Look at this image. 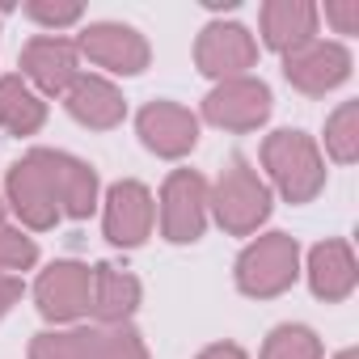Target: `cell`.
<instances>
[{
  "label": "cell",
  "mask_w": 359,
  "mask_h": 359,
  "mask_svg": "<svg viewBox=\"0 0 359 359\" xmlns=\"http://www.w3.org/2000/svg\"><path fill=\"white\" fill-rule=\"evenodd\" d=\"M140 127V140L144 148H152L156 156H187L195 144H199V118L187 110V106H177V102H148L135 118Z\"/></svg>",
  "instance_id": "4fadbf2b"
},
{
  "label": "cell",
  "mask_w": 359,
  "mask_h": 359,
  "mask_svg": "<svg viewBox=\"0 0 359 359\" xmlns=\"http://www.w3.org/2000/svg\"><path fill=\"white\" fill-rule=\"evenodd\" d=\"M22 300V279L18 275H0V317Z\"/></svg>",
  "instance_id": "4316f807"
},
{
  "label": "cell",
  "mask_w": 359,
  "mask_h": 359,
  "mask_svg": "<svg viewBox=\"0 0 359 359\" xmlns=\"http://www.w3.org/2000/svg\"><path fill=\"white\" fill-rule=\"evenodd\" d=\"M203 118L224 127V131H254L271 118V89L250 72L233 76V81H220L203 97Z\"/></svg>",
  "instance_id": "8992f818"
},
{
  "label": "cell",
  "mask_w": 359,
  "mask_h": 359,
  "mask_svg": "<svg viewBox=\"0 0 359 359\" xmlns=\"http://www.w3.org/2000/svg\"><path fill=\"white\" fill-rule=\"evenodd\" d=\"M208 212H212V191L203 182V173L173 169L161 187V233L173 245H191L203 237Z\"/></svg>",
  "instance_id": "277c9868"
},
{
  "label": "cell",
  "mask_w": 359,
  "mask_h": 359,
  "mask_svg": "<svg viewBox=\"0 0 359 359\" xmlns=\"http://www.w3.org/2000/svg\"><path fill=\"white\" fill-rule=\"evenodd\" d=\"M81 51L72 39L39 34L22 47V76L26 85H39L43 93H68V85L81 76Z\"/></svg>",
  "instance_id": "8fae6325"
},
{
  "label": "cell",
  "mask_w": 359,
  "mask_h": 359,
  "mask_svg": "<svg viewBox=\"0 0 359 359\" xmlns=\"http://www.w3.org/2000/svg\"><path fill=\"white\" fill-rule=\"evenodd\" d=\"M140 309V279L114 262L93 266V292H89V313L102 325H127L131 313Z\"/></svg>",
  "instance_id": "2e32d148"
},
{
  "label": "cell",
  "mask_w": 359,
  "mask_h": 359,
  "mask_svg": "<svg viewBox=\"0 0 359 359\" xmlns=\"http://www.w3.org/2000/svg\"><path fill=\"white\" fill-rule=\"evenodd\" d=\"M152 216H156V203H152V191L144 182H131V177H127V182H114L106 191L102 224H106V237L114 245H123V250L140 245L152 233Z\"/></svg>",
  "instance_id": "7c38bea8"
},
{
  "label": "cell",
  "mask_w": 359,
  "mask_h": 359,
  "mask_svg": "<svg viewBox=\"0 0 359 359\" xmlns=\"http://www.w3.org/2000/svg\"><path fill=\"white\" fill-rule=\"evenodd\" d=\"M212 212L233 237L258 233V224L271 216V187L258 177V169L245 156H233L229 169L220 173V182L212 191Z\"/></svg>",
  "instance_id": "7a4b0ae2"
},
{
  "label": "cell",
  "mask_w": 359,
  "mask_h": 359,
  "mask_svg": "<svg viewBox=\"0 0 359 359\" xmlns=\"http://www.w3.org/2000/svg\"><path fill=\"white\" fill-rule=\"evenodd\" d=\"M89 292H93V266H85V262H51L34 283V300H39V313L47 321L85 317Z\"/></svg>",
  "instance_id": "ba28073f"
},
{
  "label": "cell",
  "mask_w": 359,
  "mask_h": 359,
  "mask_svg": "<svg viewBox=\"0 0 359 359\" xmlns=\"http://www.w3.org/2000/svg\"><path fill=\"white\" fill-rule=\"evenodd\" d=\"M30 359H85V330H43V334H34Z\"/></svg>",
  "instance_id": "cb8c5ba5"
},
{
  "label": "cell",
  "mask_w": 359,
  "mask_h": 359,
  "mask_svg": "<svg viewBox=\"0 0 359 359\" xmlns=\"http://www.w3.org/2000/svg\"><path fill=\"white\" fill-rule=\"evenodd\" d=\"M262 165L271 173L275 191L287 203H309L325 187V161L321 148L304 131H271L262 144Z\"/></svg>",
  "instance_id": "6da1fadb"
},
{
  "label": "cell",
  "mask_w": 359,
  "mask_h": 359,
  "mask_svg": "<svg viewBox=\"0 0 359 359\" xmlns=\"http://www.w3.org/2000/svg\"><path fill=\"white\" fill-rule=\"evenodd\" d=\"M0 216H5V199H0Z\"/></svg>",
  "instance_id": "f546056e"
},
{
  "label": "cell",
  "mask_w": 359,
  "mask_h": 359,
  "mask_svg": "<svg viewBox=\"0 0 359 359\" xmlns=\"http://www.w3.org/2000/svg\"><path fill=\"white\" fill-rule=\"evenodd\" d=\"M85 359H148V346L131 325H97L85 330Z\"/></svg>",
  "instance_id": "ffe728a7"
},
{
  "label": "cell",
  "mask_w": 359,
  "mask_h": 359,
  "mask_svg": "<svg viewBox=\"0 0 359 359\" xmlns=\"http://www.w3.org/2000/svg\"><path fill=\"white\" fill-rule=\"evenodd\" d=\"M199 359H250L237 342H216V346H208V351H199Z\"/></svg>",
  "instance_id": "83f0119b"
},
{
  "label": "cell",
  "mask_w": 359,
  "mask_h": 359,
  "mask_svg": "<svg viewBox=\"0 0 359 359\" xmlns=\"http://www.w3.org/2000/svg\"><path fill=\"white\" fill-rule=\"evenodd\" d=\"M39 262V245L34 237H26L22 229L0 220V275H18V271H30Z\"/></svg>",
  "instance_id": "603a6c76"
},
{
  "label": "cell",
  "mask_w": 359,
  "mask_h": 359,
  "mask_svg": "<svg viewBox=\"0 0 359 359\" xmlns=\"http://www.w3.org/2000/svg\"><path fill=\"white\" fill-rule=\"evenodd\" d=\"M262 359H321V342L309 325H275Z\"/></svg>",
  "instance_id": "7402d4cb"
},
{
  "label": "cell",
  "mask_w": 359,
  "mask_h": 359,
  "mask_svg": "<svg viewBox=\"0 0 359 359\" xmlns=\"http://www.w3.org/2000/svg\"><path fill=\"white\" fill-rule=\"evenodd\" d=\"M300 275V245L287 233H266L237 258V287L254 300L283 296Z\"/></svg>",
  "instance_id": "3957f363"
},
{
  "label": "cell",
  "mask_w": 359,
  "mask_h": 359,
  "mask_svg": "<svg viewBox=\"0 0 359 359\" xmlns=\"http://www.w3.org/2000/svg\"><path fill=\"white\" fill-rule=\"evenodd\" d=\"M39 161L55 187V199H60V216H72V220H85L93 208H97V169L68 156V152H55V148H39Z\"/></svg>",
  "instance_id": "5bb4252c"
},
{
  "label": "cell",
  "mask_w": 359,
  "mask_h": 359,
  "mask_svg": "<svg viewBox=\"0 0 359 359\" xmlns=\"http://www.w3.org/2000/svg\"><path fill=\"white\" fill-rule=\"evenodd\" d=\"M43 123H47V102L22 76H0V127L9 135H34Z\"/></svg>",
  "instance_id": "d6986e66"
},
{
  "label": "cell",
  "mask_w": 359,
  "mask_h": 359,
  "mask_svg": "<svg viewBox=\"0 0 359 359\" xmlns=\"http://www.w3.org/2000/svg\"><path fill=\"white\" fill-rule=\"evenodd\" d=\"M334 359H359V355H355V351H342V355H334Z\"/></svg>",
  "instance_id": "f1b7e54d"
},
{
  "label": "cell",
  "mask_w": 359,
  "mask_h": 359,
  "mask_svg": "<svg viewBox=\"0 0 359 359\" xmlns=\"http://www.w3.org/2000/svg\"><path fill=\"white\" fill-rule=\"evenodd\" d=\"M64 97H68V114H72L76 123L93 127V131H110V127H118L123 114H127L123 93H118L106 76H97V72H81V76L68 85Z\"/></svg>",
  "instance_id": "9a60e30c"
},
{
  "label": "cell",
  "mask_w": 359,
  "mask_h": 359,
  "mask_svg": "<svg viewBox=\"0 0 359 359\" xmlns=\"http://www.w3.org/2000/svg\"><path fill=\"white\" fill-rule=\"evenodd\" d=\"M283 76L287 85H296L309 97H321L330 89H338L351 76V55L342 43H325V39H309L292 51H283Z\"/></svg>",
  "instance_id": "52a82bcc"
},
{
  "label": "cell",
  "mask_w": 359,
  "mask_h": 359,
  "mask_svg": "<svg viewBox=\"0 0 359 359\" xmlns=\"http://www.w3.org/2000/svg\"><path fill=\"white\" fill-rule=\"evenodd\" d=\"M325 22H334L338 34H355L359 30V0H334V5H325Z\"/></svg>",
  "instance_id": "484cf974"
},
{
  "label": "cell",
  "mask_w": 359,
  "mask_h": 359,
  "mask_svg": "<svg viewBox=\"0 0 359 359\" xmlns=\"http://www.w3.org/2000/svg\"><path fill=\"white\" fill-rule=\"evenodd\" d=\"M317 5L309 0H266L262 5V43L275 51H292L317 39Z\"/></svg>",
  "instance_id": "ac0fdd59"
},
{
  "label": "cell",
  "mask_w": 359,
  "mask_h": 359,
  "mask_svg": "<svg viewBox=\"0 0 359 359\" xmlns=\"http://www.w3.org/2000/svg\"><path fill=\"white\" fill-rule=\"evenodd\" d=\"M5 203L18 212V220L26 229H51L60 220V199H55V187L39 161V148L26 152L18 165H9V177H5Z\"/></svg>",
  "instance_id": "5b68a950"
},
{
  "label": "cell",
  "mask_w": 359,
  "mask_h": 359,
  "mask_svg": "<svg viewBox=\"0 0 359 359\" xmlns=\"http://www.w3.org/2000/svg\"><path fill=\"white\" fill-rule=\"evenodd\" d=\"M81 13H85L81 5H60V0H30V5H26V18L39 22V26H51V30L76 26Z\"/></svg>",
  "instance_id": "d4e9b609"
},
{
  "label": "cell",
  "mask_w": 359,
  "mask_h": 359,
  "mask_svg": "<svg viewBox=\"0 0 359 359\" xmlns=\"http://www.w3.org/2000/svg\"><path fill=\"white\" fill-rule=\"evenodd\" d=\"M76 51L89 55L97 68L118 72V76L144 72V68H148V55H152L148 43H144V34L131 30V26H123V22H97V26H89V30L76 39Z\"/></svg>",
  "instance_id": "9c48e42d"
},
{
  "label": "cell",
  "mask_w": 359,
  "mask_h": 359,
  "mask_svg": "<svg viewBox=\"0 0 359 359\" xmlns=\"http://www.w3.org/2000/svg\"><path fill=\"white\" fill-rule=\"evenodd\" d=\"M355 279H359V271H355V254H351V245L346 241H321V245H313V254H309V287H313V296H321V300H346L351 292H355Z\"/></svg>",
  "instance_id": "e0dca14e"
},
{
  "label": "cell",
  "mask_w": 359,
  "mask_h": 359,
  "mask_svg": "<svg viewBox=\"0 0 359 359\" xmlns=\"http://www.w3.org/2000/svg\"><path fill=\"white\" fill-rule=\"evenodd\" d=\"M325 152L342 165H351L359 156V102H342L325 118Z\"/></svg>",
  "instance_id": "44dd1931"
},
{
  "label": "cell",
  "mask_w": 359,
  "mask_h": 359,
  "mask_svg": "<svg viewBox=\"0 0 359 359\" xmlns=\"http://www.w3.org/2000/svg\"><path fill=\"white\" fill-rule=\"evenodd\" d=\"M258 60V43L245 26L237 22H212L199 43H195V64L199 72L208 76H220V81H233V76H245V68H254Z\"/></svg>",
  "instance_id": "30bf717a"
}]
</instances>
